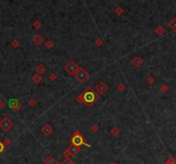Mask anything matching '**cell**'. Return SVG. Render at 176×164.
Segmentation results:
<instances>
[{
    "instance_id": "cell-6",
    "label": "cell",
    "mask_w": 176,
    "mask_h": 164,
    "mask_svg": "<svg viewBox=\"0 0 176 164\" xmlns=\"http://www.w3.org/2000/svg\"><path fill=\"white\" fill-rule=\"evenodd\" d=\"M67 150H68V152L70 153V156H76L78 153L80 152V150H81V149H80L79 146H76V145H74V144H70V146L68 147V149H67Z\"/></svg>"
},
{
    "instance_id": "cell-2",
    "label": "cell",
    "mask_w": 176,
    "mask_h": 164,
    "mask_svg": "<svg viewBox=\"0 0 176 164\" xmlns=\"http://www.w3.org/2000/svg\"><path fill=\"white\" fill-rule=\"evenodd\" d=\"M98 98V96L96 94H95V92L91 89V88H88L83 94V100L86 103L93 104L92 102H94V100H97Z\"/></svg>"
},
{
    "instance_id": "cell-1",
    "label": "cell",
    "mask_w": 176,
    "mask_h": 164,
    "mask_svg": "<svg viewBox=\"0 0 176 164\" xmlns=\"http://www.w3.org/2000/svg\"><path fill=\"white\" fill-rule=\"evenodd\" d=\"M70 143H71V144L76 145V146H80V145L83 144L87 147H91L89 144L86 143V142L84 141L83 135H82L79 131H76L75 133H73L72 137L71 139H70Z\"/></svg>"
},
{
    "instance_id": "cell-24",
    "label": "cell",
    "mask_w": 176,
    "mask_h": 164,
    "mask_svg": "<svg viewBox=\"0 0 176 164\" xmlns=\"http://www.w3.org/2000/svg\"><path fill=\"white\" fill-rule=\"evenodd\" d=\"M147 82H148V83H149V84H152V83H154V78H153L152 77H148L147 78Z\"/></svg>"
},
{
    "instance_id": "cell-22",
    "label": "cell",
    "mask_w": 176,
    "mask_h": 164,
    "mask_svg": "<svg viewBox=\"0 0 176 164\" xmlns=\"http://www.w3.org/2000/svg\"><path fill=\"white\" fill-rule=\"evenodd\" d=\"M46 46L48 48V49H51L52 46V43L51 40H48V41L46 42Z\"/></svg>"
},
{
    "instance_id": "cell-15",
    "label": "cell",
    "mask_w": 176,
    "mask_h": 164,
    "mask_svg": "<svg viewBox=\"0 0 176 164\" xmlns=\"http://www.w3.org/2000/svg\"><path fill=\"white\" fill-rule=\"evenodd\" d=\"M155 32H156V33L158 35H162L163 34V33L165 32V29H164L162 27H158L156 29V30H155Z\"/></svg>"
},
{
    "instance_id": "cell-32",
    "label": "cell",
    "mask_w": 176,
    "mask_h": 164,
    "mask_svg": "<svg viewBox=\"0 0 176 164\" xmlns=\"http://www.w3.org/2000/svg\"><path fill=\"white\" fill-rule=\"evenodd\" d=\"M110 164H117V163H113H113H111Z\"/></svg>"
},
{
    "instance_id": "cell-10",
    "label": "cell",
    "mask_w": 176,
    "mask_h": 164,
    "mask_svg": "<svg viewBox=\"0 0 176 164\" xmlns=\"http://www.w3.org/2000/svg\"><path fill=\"white\" fill-rule=\"evenodd\" d=\"M10 107H12V108L15 109L16 111H18V110L21 108V104H20L19 101H18V100H10Z\"/></svg>"
},
{
    "instance_id": "cell-31",
    "label": "cell",
    "mask_w": 176,
    "mask_h": 164,
    "mask_svg": "<svg viewBox=\"0 0 176 164\" xmlns=\"http://www.w3.org/2000/svg\"><path fill=\"white\" fill-rule=\"evenodd\" d=\"M3 107V102L0 100V107Z\"/></svg>"
},
{
    "instance_id": "cell-33",
    "label": "cell",
    "mask_w": 176,
    "mask_h": 164,
    "mask_svg": "<svg viewBox=\"0 0 176 164\" xmlns=\"http://www.w3.org/2000/svg\"><path fill=\"white\" fill-rule=\"evenodd\" d=\"M175 70H176V67H175Z\"/></svg>"
},
{
    "instance_id": "cell-19",
    "label": "cell",
    "mask_w": 176,
    "mask_h": 164,
    "mask_svg": "<svg viewBox=\"0 0 176 164\" xmlns=\"http://www.w3.org/2000/svg\"><path fill=\"white\" fill-rule=\"evenodd\" d=\"M111 132H112V134H113V136H118L119 134V132H120V131H119V128H117V127H113V129H112V131H111Z\"/></svg>"
},
{
    "instance_id": "cell-28",
    "label": "cell",
    "mask_w": 176,
    "mask_h": 164,
    "mask_svg": "<svg viewBox=\"0 0 176 164\" xmlns=\"http://www.w3.org/2000/svg\"><path fill=\"white\" fill-rule=\"evenodd\" d=\"M49 78H50V80H52V81H54V80L56 79V75L55 74H51V75H50V77H49Z\"/></svg>"
},
{
    "instance_id": "cell-27",
    "label": "cell",
    "mask_w": 176,
    "mask_h": 164,
    "mask_svg": "<svg viewBox=\"0 0 176 164\" xmlns=\"http://www.w3.org/2000/svg\"><path fill=\"white\" fill-rule=\"evenodd\" d=\"M77 100H78V101H80V102H82V101H84V100H83V94L80 95V96H79V97L77 98Z\"/></svg>"
},
{
    "instance_id": "cell-11",
    "label": "cell",
    "mask_w": 176,
    "mask_h": 164,
    "mask_svg": "<svg viewBox=\"0 0 176 164\" xmlns=\"http://www.w3.org/2000/svg\"><path fill=\"white\" fill-rule=\"evenodd\" d=\"M32 80H33L34 83L37 84V83H40V82H41L42 77H41V76L39 75V74H35V75L33 77V78H32Z\"/></svg>"
},
{
    "instance_id": "cell-29",
    "label": "cell",
    "mask_w": 176,
    "mask_h": 164,
    "mask_svg": "<svg viewBox=\"0 0 176 164\" xmlns=\"http://www.w3.org/2000/svg\"><path fill=\"white\" fill-rule=\"evenodd\" d=\"M10 139L6 138V139L4 140V142H3V144H4V146H7L8 144H10Z\"/></svg>"
},
{
    "instance_id": "cell-17",
    "label": "cell",
    "mask_w": 176,
    "mask_h": 164,
    "mask_svg": "<svg viewBox=\"0 0 176 164\" xmlns=\"http://www.w3.org/2000/svg\"><path fill=\"white\" fill-rule=\"evenodd\" d=\"M36 70H37V72H38V73L42 74L43 72H45V70H46V69H45V67H44V66L40 65V66H37Z\"/></svg>"
},
{
    "instance_id": "cell-4",
    "label": "cell",
    "mask_w": 176,
    "mask_h": 164,
    "mask_svg": "<svg viewBox=\"0 0 176 164\" xmlns=\"http://www.w3.org/2000/svg\"><path fill=\"white\" fill-rule=\"evenodd\" d=\"M78 68H79V67H78V66L74 62V61H70V62L65 66V70L71 76L76 74V72L77 71Z\"/></svg>"
},
{
    "instance_id": "cell-25",
    "label": "cell",
    "mask_w": 176,
    "mask_h": 164,
    "mask_svg": "<svg viewBox=\"0 0 176 164\" xmlns=\"http://www.w3.org/2000/svg\"><path fill=\"white\" fill-rule=\"evenodd\" d=\"M98 130H99V127H98V126H93L92 127H91V131H94V132H95V131H98Z\"/></svg>"
},
{
    "instance_id": "cell-16",
    "label": "cell",
    "mask_w": 176,
    "mask_h": 164,
    "mask_svg": "<svg viewBox=\"0 0 176 164\" xmlns=\"http://www.w3.org/2000/svg\"><path fill=\"white\" fill-rule=\"evenodd\" d=\"M165 164H176V159L175 157H169L166 161Z\"/></svg>"
},
{
    "instance_id": "cell-8",
    "label": "cell",
    "mask_w": 176,
    "mask_h": 164,
    "mask_svg": "<svg viewBox=\"0 0 176 164\" xmlns=\"http://www.w3.org/2000/svg\"><path fill=\"white\" fill-rule=\"evenodd\" d=\"M52 131H53V129H52V127L51 126H50L49 124L45 125V126L41 128V131H42L43 133H44L46 136L50 135V134H51L52 132Z\"/></svg>"
},
{
    "instance_id": "cell-23",
    "label": "cell",
    "mask_w": 176,
    "mask_h": 164,
    "mask_svg": "<svg viewBox=\"0 0 176 164\" xmlns=\"http://www.w3.org/2000/svg\"><path fill=\"white\" fill-rule=\"evenodd\" d=\"M117 88H118V89H119V91H123L125 89V86L122 84V83H119Z\"/></svg>"
},
{
    "instance_id": "cell-20",
    "label": "cell",
    "mask_w": 176,
    "mask_h": 164,
    "mask_svg": "<svg viewBox=\"0 0 176 164\" xmlns=\"http://www.w3.org/2000/svg\"><path fill=\"white\" fill-rule=\"evenodd\" d=\"M61 164H75V163H73L72 160L70 159V157H69V158H65V159L62 162V163Z\"/></svg>"
},
{
    "instance_id": "cell-26",
    "label": "cell",
    "mask_w": 176,
    "mask_h": 164,
    "mask_svg": "<svg viewBox=\"0 0 176 164\" xmlns=\"http://www.w3.org/2000/svg\"><path fill=\"white\" fill-rule=\"evenodd\" d=\"M4 148H5V146H4V144H3V143H1V142H0V153L3 151Z\"/></svg>"
},
{
    "instance_id": "cell-13",
    "label": "cell",
    "mask_w": 176,
    "mask_h": 164,
    "mask_svg": "<svg viewBox=\"0 0 176 164\" xmlns=\"http://www.w3.org/2000/svg\"><path fill=\"white\" fill-rule=\"evenodd\" d=\"M44 163L45 164H54L55 163V161H54V159L52 156H47V157L45 159Z\"/></svg>"
},
{
    "instance_id": "cell-14",
    "label": "cell",
    "mask_w": 176,
    "mask_h": 164,
    "mask_svg": "<svg viewBox=\"0 0 176 164\" xmlns=\"http://www.w3.org/2000/svg\"><path fill=\"white\" fill-rule=\"evenodd\" d=\"M160 90H161V92H162V93H163V94H166V93L168 91V85H166V84L162 85L161 88H160Z\"/></svg>"
},
{
    "instance_id": "cell-5",
    "label": "cell",
    "mask_w": 176,
    "mask_h": 164,
    "mask_svg": "<svg viewBox=\"0 0 176 164\" xmlns=\"http://www.w3.org/2000/svg\"><path fill=\"white\" fill-rule=\"evenodd\" d=\"M13 126H14L13 122L9 120L8 118H3V120L0 121V127H1L4 131H10V129Z\"/></svg>"
},
{
    "instance_id": "cell-12",
    "label": "cell",
    "mask_w": 176,
    "mask_h": 164,
    "mask_svg": "<svg viewBox=\"0 0 176 164\" xmlns=\"http://www.w3.org/2000/svg\"><path fill=\"white\" fill-rule=\"evenodd\" d=\"M34 41H35V43L36 45H40L43 42V38L40 34H37L35 37V39H34Z\"/></svg>"
},
{
    "instance_id": "cell-9",
    "label": "cell",
    "mask_w": 176,
    "mask_h": 164,
    "mask_svg": "<svg viewBox=\"0 0 176 164\" xmlns=\"http://www.w3.org/2000/svg\"><path fill=\"white\" fill-rule=\"evenodd\" d=\"M132 63L136 67H139V66H141L142 65H143V59H142L140 57H138V56H136V57H135L134 59L132 60Z\"/></svg>"
},
{
    "instance_id": "cell-3",
    "label": "cell",
    "mask_w": 176,
    "mask_h": 164,
    "mask_svg": "<svg viewBox=\"0 0 176 164\" xmlns=\"http://www.w3.org/2000/svg\"><path fill=\"white\" fill-rule=\"evenodd\" d=\"M75 77H76V78L77 79L78 82H80V83H83V82L89 77V73H88L83 68L79 67L77 71H76V74H75Z\"/></svg>"
},
{
    "instance_id": "cell-30",
    "label": "cell",
    "mask_w": 176,
    "mask_h": 164,
    "mask_svg": "<svg viewBox=\"0 0 176 164\" xmlns=\"http://www.w3.org/2000/svg\"><path fill=\"white\" fill-rule=\"evenodd\" d=\"M35 104H36V101H35V100H31L30 101H29V105H30L31 107H33V106H35Z\"/></svg>"
},
{
    "instance_id": "cell-7",
    "label": "cell",
    "mask_w": 176,
    "mask_h": 164,
    "mask_svg": "<svg viewBox=\"0 0 176 164\" xmlns=\"http://www.w3.org/2000/svg\"><path fill=\"white\" fill-rule=\"evenodd\" d=\"M96 90L98 91L101 95H102L106 92V90H107V86L103 82H100V83L96 85Z\"/></svg>"
},
{
    "instance_id": "cell-21",
    "label": "cell",
    "mask_w": 176,
    "mask_h": 164,
    "mask_svg": "<svg viewBox=\"0 0 176 164\" xmlns=\"http://www.w3.org/2000/svg\"><path fill=\"white\" fill-rule=\"evenodd\" d=\"M63 156H65V158H69V157H70V153H69V152H68V150H65V151L63 152Z\"/></svg>"
},
{
    "instance_id": "cell-18",
    "label": "cell",
    "mask_w": 176,
    "mask_h": 164,
    "mask_svg": "<svg viewBox=\"0 0 176 164\" xmlns=\"http://www.w3.org/2000/svg\"><path fill=\"white\" fill-rule=\"evenodd\" d=\"M169 27L174 31H176V19H174L173 21H171V22L169 23Z\"/></svg>"
}]
</instances>
